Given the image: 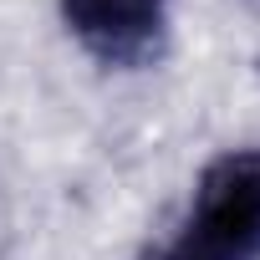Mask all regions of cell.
<instances>
[{"instance_id": "1", "label": "cell", "mask_w": 260, "mask_h": 260, "mask_svg": "<svg viewBox=\"0 0 260 260\" xmlns=\"http://www.w3.org/2000/svg\"><path fill=\"white\" fill-rule=\"evenodd\" d=\"M143 260H260V148L214 158L179 235Z\"/></svg>"}, {"instance_id": "2", "label": "cell", "mask_w": 260, "mask_h": 260, "mask_svg": "<svg viewBox=\"0 0 260 260\" xmlns=\"http://www.w3.org/2000/svg\"><path fill=\"white\" fill-rule=\"evenodd\" d=\"M61 21L102 67H148L169 41V0H61Z\"/></svg>"}]
</instances>
